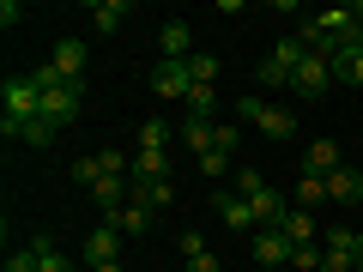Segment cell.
Returning <instances> with one entry per match:
<instances>
[{"label": "cell", "mask_w": 363, "mask_h": 272, "mask_svg": "<svg viewBox=\"0 0 363 272\" xmlns=\"http://www.w3.org/2000/svg\"><path fill=\"white\" fill-rule=\"evenodd\" d=\"M321 248H345V254H357V236H351V224H333V230L321 236Z\"/></svg>", "instance_id": "cell-23"}, {"label": "cell", "mask_w": 363, "mask_h": 272, "mask_svg": "<svg viewBox=\"0 0 363 272\" xmlns=\"http://www.w3.org/2000/svg\"><path fill=\"white\" fill-rule=\"evenodd\" d=\"M176 248H182V260H194V254H212L200 230H182V236H176Z\"/></svg>", "instance_id": "cell-25"}, {"label": "cell", "mask_w": 363, "mask_h": 272, "mask_svg": "<svg viewBox=\"0 0 363 272\" xmlns=\"http://www.w3.org/2000/svg\"><path fill=\"white\" fill-rule=\"evenodd\" d=\"M291 254H297V242H291L285 230H255V266L260 272H285Z\"/></svg>", "instance_id": "cell-3"}, {"label": "cell", "mask_w": 363, "mask_h": 272, "mask_svg": "<svg viewBox=\"0 0 363 272\" xmlns=\"http://www.w3.org/2000/svg\"><path fill=\"white\" fill-rule=\"evenodd\" d=\"M357 272H363V236H357Z\"/></svg>", "instance_id": "cell-33"}, {"label": "cell", "mask_w": 363, "mask_h": 272, "mask_svg": "<svg viewBox=\"0 0 363 272\" xmlns=\"http://www.w3.org/2000/svg\"><path fill=\"white\" fill-rule=\"evenodd\" d=\"M224 169H230V157H224V152H206V157H200V176H224Z\"/></svg>", "instance_id": "cell-29"}, {"label": "cell", "mask_w": 363, "mask_h": 272, "mask_svg": "<svg viewBox=\"0 0 363 272\" xmlns=\"http://www.w3.org/2000/svg\"><path fill=\"white\" fill-rule=\"evenodd\" d=\"M121 18H128V0H97V6H91V25L104 30V37L121 30Z\"/></svg>", "instance_id": "cell-17"}, {"label": "cell", "mask_w": 363, "mask_h": 272, "mask_svg": "<svg viewBox=\"0 0 363 272\" xmlns=\"http://www.w3.org/2000/svg\"><path fill=\"white\" fill-rule=\"evenodd\" d=\"M109 260H121V230L97 224V230L85 236V266H109Z\"/></svg>", "instance_id": "cell-10"}, {"label": "cell", "mask_w": 363, "mask_h": 272, "mask_svg": "<svg viewBox=\"0 0 363 272\" xmlns=\"http://www.w3.org/2000/svg\"><path fill=\"white\" fill-rule=\"evenodd\" d=\"M236 115H248L260 133H267V140H291V133H297V115H291L285 103H260L255 91H248L242 103H236Z\"/></svg>", "instance_id": "cell-2"}, {"label": "cell", "mask_w": 363, "mask_h": 272, "mask_svg": "<svg viewBox=\"0 0 363 272\" xmlns=\"http://www.w3.org/2000/svg\"><path fill=\"white\" fill-rule=\"evenodd\" d=\"M55 73H61V79H73V85H79V73H85V37H61V42H55Z\"/></svg>", "instance_id": "cell-11"}, {"label": "cell", "mask_w": 363, "mask_h": 272, "mask_svg": "<svg viewBox=\"0 0 363 272\" xmlns=\"http://www.w3.org/2000/svg\"><path fill=\"white\" fill-rule=\"evenodd\" d=\"M315 266H321V248H297V254H291V272H315Z\"/></svg>", "instance_id": "cell-28"}, {"label": "cell", "mask_w": 363, "mask_h": 272, "mask_svg": "<svg viewBox=\"0 0 363 272\" xmlns=\"http://www.w3.org/2000/svg\"><path fill=\"white\" fill-rule=\"evenodd\" d=\"M188 73H194V85H212L218 79V61L212 55H188Z\"/></svg>", "instance_id": "cell-22"}, {"label": "cell", "mask_w": 363, "mask_h": 272, "mask_svg": "<svg viewBox=\"0 0 363 272\" xmlns=\"http://www.w3.org/2000/svg\"><path fill=\"white\" fill-rule=\"evenodd\" d=\"M6 272H37V254H30V248H25V254H13V260H6Z\"/></svg>", "instance_id": "cell-30"}, {"label": "cell", "mask_w": 363, "mask_h": 272, "mask_svg": "<svg viewBox=\"0 0 363 272\" xmlns=\"http://www.w3.org/2000/svg\"><path fill=\"white\" fill-rule=\"evenodd\" d=\"M55 133H61V128H49V121H30V128H25V133H18V140H25V145H49V140H55Z\"/></svg>", "instance_id": "cell-27"}, {"label": "cell", "mask_w": 363, "mask_h": 272, "mask_svg": "<svg viewBox=\"0 0 363 272\" xmlns=\"http://www.w3.org/2000/svg\"><path fill=\"white\" fill-rule=\"evenodd\" d=\"M182 266H188V272H218V260H212V254H194V260H182Z\"/></svg>", "instance_id": "cell-31"}, {"label": "cell", "mask_w": 363, "mask_h": 272, "mask_svg": "<svg viewBox=\"0 0 363 272\" xmlns=\"http://www.w3.org/2000/svg\"><path fill=\"white\" fill-rule=\"evenodd\" d=\"M152 91L164 97V103H188V91H194V73H188V61H157Z\"/></svg>", "instance_id": "cell-5"}, {"label": "cell", "mask_w": 363, "mask_h": 272, "mask_svg": "<svg viewBox=\"0 0 363 272\" xmlns=\"http://www.w3.org/2000/svg\"><path fill=\"white\" fill-rule=\"evenodd\" d=\"M212 212H218V218L230 224V230H260L255 206H248V200L236 194V188H218V194H212Z\"/></svg>", "instance_id": "cell-6"}, {"label": "cell", "mask_w": 363, "mask_h": 272, "mask_svg": "<svg viewBox=\"0 0 363 272\" xmlns=\"http://www.w3.org/2000/svg\"><path fill=\"white\" fill-rule=\"evenodd\" d=\"M157 42H164V61H188V55H194V30H188V18H169Z\"/></svg>", "instance_id": "cell-12"}, {"label": "cell", "mask_w": 363, "mask_h": 272, "mask_svg": "<svg viewBox=\"0 0 363 272\" xmlns=\"http://www.w3.org/2000/svg\"><path fill=\"white\" fill-rule=\"evenodd\" d=\"M255 79H260V85H291V67L279 61V55H267V61H260V73H255Z\"/></svg>", "instance_id": "cell-21"}, {"label": "cell", "mask_w": 363, "mask_h": 272, "mask_svg": "<svg viewBox=\"0 0 363 272\" xmlns=\"http://www.w3.org/2000/svg\"><path fill=\"white\" fill-rule=\"evenodd\" d=\"M339 164H345V152H339V140H309V152H303V176L327 181V176H333Z\"/></svg>", "instance_id": "cell-8"}, {"label": "cell", "mask_w": 363, "mask_h": 272, "mask_svg": "<svg viewBox=\"0 0 363 272\" xmlns=\"http://www.w3.org/2000/svg\"><path fill=\"white\" fill-rule=\"evenodd\" d=\"M164 145H169V121L152 115V121L140 128V152H164Z\"/></svg>", "instance_id": "cell-20"}, {"label": "cell", "mask_w": 363, "mask_h": 272, "mask_svg": "<svg viewBox=\"0 0 363 272\" xmlns=\"http://www.w3.org/2000/svg\"><path fill=\"white\" fill-rule=\"evenodd\" d=\"M85 272H121V260H109V266H85Z\"/></svg>", "instance_id": "cell-32"}, {"label": "cell", "mask_w": 363, "mask_h": 272, "mask_svg": "<svg viewBox=\"0 0 363 272\" xmlns=\"http://www.w3.org/2000/svg\"><path fill=\"white\" fill-rule=\"evenodd\" d=\"M104 224H109V230H121V236H145V230H152V212L128 200V206H121V212H109Z\"/></svg>", "instance_id": "cell-13"}, {"label": "cell", "mask_w": 363, "mask_h": 272, "mask_svg": "<svg viewBox=\"0 0 363 272\" xmlns=\"http://www.w3.org/2000/svg\"><path fill=\"white\" fill-rule=\"evenodd\" d=\"M30 79L43 85V115H37V121H49V128H73V121H79V109H85V85L61 79L55 67H37Z\"/></svg>", "instance_id": "cell-1"}, {"label": "cell", "mask_w": 363, "mask_h": 272, "mask_svg": "<svg viewBox=\"0 0 363 272\" xmlns=\"http://www.w3.org/2000/svg\"><path fill=\"white\" fill-rule=\"evenodd\" d=\"M279 230H285L297 248H309L315 236H321V224H315V212H285V224H279Z\"/></svg>", "instance_id": "cell-14"}, {"label": "cell", "mask_w": 363, "mask_h": 272, "mask_svg": "<svg viewBox=\"0 0 363 272\" xmlns=\"http://www.w3.org/2000/svg\"><path fill=\"white\" fill-rule=\"evenodd\" d=\"M357 212H363V206H357Z\"/></svg>", "instance_id": "cell-34"}, {"label": "cell", "mask_w": 363, "mask_h": 272, "mask_svg": "<svg viewBox=\"0 0 363 272\" xmlns=\"http://www.w3.org/2000/svg\"><path fill=\"white\" fill-rule=\"evenodd\" d=\"M327 85H333V67L321 55H303V67L291 73V91H297L303 103H315V97H327Z\"/></svg>", "instance_id": "cell-4"}, {"label": "cell", "mask_w": 363, "mask_h": 272, "mask_svg": "<svg viewBox=\"0 0 363 272\" xmlns=\"http://www.w3.org/2000/svg\"><path fill=\"white\" fill-rule=\"evenodd\" d=\"M30 254H37V272H79V266H67V260H61V248H55L49 236H37V242H30Z\"/></svg>", "instance_id": "cell-19"}, {"label": "cell", "mask_w": 363, "mask_h": 272, "mask_svg": "<svg viewBox=\"0 0 363 272\" xmlns=\"http://www.w3.org/2000/svg\"><path fill=\"white\" fill-rule=\"evenodd\" d=\"M128 200H133V206H145V212H164L169 200H176V188H169V176H164V181H145V176H128Z\"/></svg>", "instance_id": "cell-9"}, {"label": "cell", "mask_w": 363, "mask_h": 272, "mask_svg": "<svg viewBox=\"0 0 363 272\" xmlns=\"http://www.w3.org/2000/svg\"><path fill=\"white\" fill-rule=\"evenodd\" d=\"M212 152H224V157L236 152V128L230 121H212Z\"/></svg>", "instance_id": "cell-26"}, {"label": "cell", "mask_w": 363, "mask_h": 272, "mask_svg": "<svg viewBox=\"0 0 363 272\" xmlns=\"http://www.w3.org/2000/svg\"><path fill=\"white\" fill-rule=\"evenodd\" d=\"M357 266V254H345V248H321V272H351Z\"/></svg>", "instance_id": "cell-24"}, {"label": "cell", "mask_w": 363, "mask_h": 272, "mask_svg": "<svg viewBox=\"0 0 363 272\" xmlns=\"http://www.w3.org/2000/svg\"><path fill=\"white\" fill-rule=\"evenodd\" d=\"M182 140H188V152H194V157H206V152H212V121L182 115Z\"/></svg>", "instance_id": "cell-15"}, {"label": "cell", "mask_w": 363, "mask_h": 272, "mask_svg": "<svg viewBox=\"0 0 363 272\" xmlns=\"http://www.w3.org/2000/svg\"><path fill=\"white\" fill-rule=\"evenodd\" d=\"M321 206H327V181L297 176V212H321Z\"/></svg>", "instance_id": "cell-18"}, {"label": "cell", "mask_w": 363, "mask_h": 272, "mask_svg": "<svg viewBox=\"0 0 363 272\" xmlns=\"http://www.w3.org/2000/svg\"><path fill=\"white\" fill-rule=\"evenodd\" d=\"M128 176L164 181V176H169V152H133V169H128Z\"/></svg>", "instance_id": "cell-16"}, {"label": "cell", "mask_w": 363, "mask_h": 272, "mask_svg": "<svg viewBox=\"0 0 363 272\" xmlns=\"http://www.w3.org/2000/svg\"><path fill=\"white\" fill-rule=\"evenodd\" d=\"M327 206H363V169L339 164L333 176H327Z\"/></svg>", "instance_id": "cell-7"}]
</instances>
